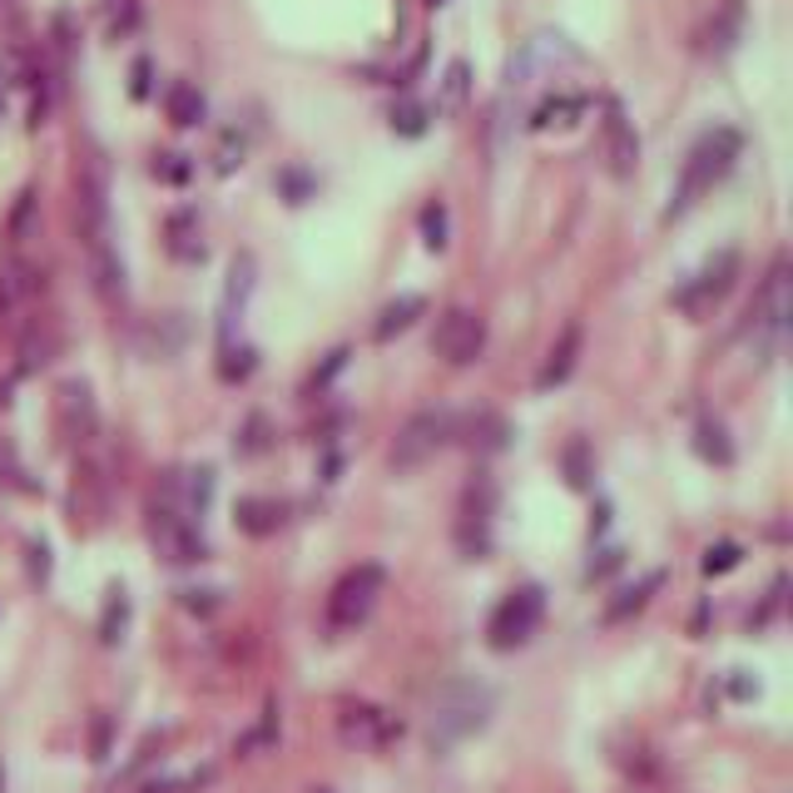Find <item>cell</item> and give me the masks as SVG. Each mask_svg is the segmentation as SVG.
I'll list each match as a JSON object with an SVG mask.
<instances>
[{
	"label": "cell",
	"instance_id": "ba28073f",
	"mask_svg": "<svg viewBox=\"0 0 793 793\" xmlns=\"http://www.w3.org/2000/svg\"><path fill=\"white\" fill-rule=\"evenodd\" d=\"M432 347H436V357H446L452 367L476 362L486 347V317L471 313V307H446L432 333Z\"/></svg>",
	"mask_w": 793,
	"mask_h": 793
},
{
	"label": "cell",
	"instance_id": "ac0fdd59",
	"mask_svg": "<svg viewBox=\"0 0 793 793\" xmlns=\"http://www.w3.org/2000/svg\"><path fill=\"white\" fill-rule=\"evenodd\" d=\"M660 585H664V575H660V571H654V575H644L640 585H630V590H624L620 600H615L610 610H605V620L615 624V620H624V615H630V610H644V605H650V595L660 590Z\"/></svg>",
	"mask_w": 793,
	"mask_h": 793
},
{
	"label": "cell",
	"instance_id": "5b68a950",
	"mask_svg": "<svg viewBox=\"0 0 793 793\" xmlns=\"http://www.w3.org/2000/svg\"><path fill=\"white\" fill-rule=\"evenodd\" d=\"M541 615H545V590L541 585H521V590H511L501 605H496L491 624H486L491 650H521V644L541 630Z\"/></svg>",
	"mask_w": 793,
	"mask_h": 793
},
{
	"label": "cell",
	"instance_id": "484cf974",
	"mask_svg": "<svg viewBox=\"0 0 793 793\" xmlns=\"http://www.w3.org/2000/svg\"><path fill=\"white\" fill-rule=\"evenodd\" d=\"M392 129H402V134H422V129H426L422 109H416V105H406L402 115H392Z\"/></svg>",
	"mask_w": 793,
	"mask_h": 793
},
{
	"label": "cell",
	"instance_id": "ffe728a7",
	"mask_svg": "<svg viewBox=\"0 0 793 793\" xmlns=\"http://www.w3.org/2000/svg\"><path fill=\"white\" fill-rule=\"evenodd\" d=\"M704 35H709L714 55H724V50L734 45V35H739V0H729V6H724V15L709 20V30H704Z\"/></svg>",
	"mask_w": 793,
	"mask_h": 793
},
{
	"label": "cell",
	"instance_id": "603a6c76",
	"mask_svg": "<svg viewBox=\"0 0 793 793\" xmlns=\"http://www.w3.org/2000/svg\"><path fill=\"white\" fill-rule=\"evenodd\" d=\"M743 561V551L734 541H719V545H709L704 551V575H724V571H734V565Z\"/></svg>",
	"mask_w": 793,
	"mask_h": 793
},
{
	"label": "cell",
	"instance_id": "2e32d148",
	"mask_svg": "<svg viewBox=\"0 0 793 793\" xmlns=\"http://www.w3.org/2000/svg\"><path fill=\"white\" fill-rule=\"evenodd\" d=\"M452 436H466V442H471L476 452H501L506 436H511V432H506V422H501L496 412H476L471 422H466V432H452Z\"/></svg>",
	"mask_w": 793,
	"mask_h": 793
},
{
	"label": "cell",
	"instance_id": "4316f807",
	"mask_svg": "<svg viewBox=\"0 0 793 793\" xmlns=\"http://www.w3.org/2000/svg\"><path fill=\"white\" fill-rule=\"evenodd\" d=\"M134 95H149V65H144V59L134 65Z\"/></svg>",
	"mask_w": 793,
	"mask_h": 793
},
{
	"label": "cell",
	"instance_id": "30bf717a",
	"mask_svg": "<svg viewBox=\"0 0 793 793\" xmlns=\"http://www.w3.org/2000/svg\"><path fill=\"white\" fill-rule=\"evenodd\" d=\"M149 535H154L159 555L174 565H194L204 561V535H198V525L188 521L184 511H174V506H154V515H149Z\"/></svg>",
	"mask_w": 793,
	"mask_h": 793
},
{
	"label": "cell",
	"instance_id": "7402d4cb",
	"mask_svg": "<svg viewBox=\"0 0 793 793\" xmlns=\"http://www.w3.org/2000/svg\"><path fill=\"white\" fill-rule=\"evenodd\" d=\"M422 243L436 248V253L446 248V208L442 204H426L422 208Z\"/></svg>",
	"mask_w": 793,
	"mask_h": 793
},
{
	"label": "cell",
	"instance_id": "3957f363",
	"mask_svg": "<svg viewBox=\"0 0 793 793\" xmlns=\"http://www.w3.org/2000/svg\"><path fill=\"white\" fill-rule=\"evenodd\" d=\"M382 590H387V571H382V565H372V561L352 565V571L333 585V595H327V630L347 634V630H357V624H367V615L377 610Z\"/></svg>",
	"mask_w": 793,
	"mask_h": 793
},
{
	"label": "cell",
	"instance_id": "5bb4252c",
	"mask_svg": "<svg viewBox=\"0 0 793 793\" xmlns=\"http://www.w3.org/2000/svg\"><path fill=\"white\" fill-rule=\"evenodd\" d=\"M283 525V506L268 501V496H243L238 501V531L248 535H273Z\"/></svg>",
	"mask_w": 793,
	"mask_h": 793
},
{
	"label": "cell",
	"instance_id": "d6986e66",
	"mask_svg": "<svg viewBox=\"0 0 793 793\" xmlns=\"http://www.w3.org/2000/svg\"><path fill=\"white\" fill-rule=\"evenodd\" d=\"M169 119L174 124H198L204 119V95L194 85H169Z\"/></svg>",
	"mask_w": 793,
	"mask_h": 793
},
{
	"label": "cell",
	"instance_id": "4fadbf2b",
	"mask_svg": "<svg viewBox=\"0 0 793 793\" xmlns=\"http://www.w3.org/2000/svg\"><path fill=\"white\" fill-rule=\"evenodd\" d=\"M580 343H585L580 323H565V327H561V337H555V343H551V352H545L541 372H535V387H541V392H551V387H561L565 377L575 372V357H580Z\"/></svg>",
	"mask_w": 793,
	"mask_h": 793
},
{
	"label": "cell",
	"instance_id": "52a82bcc",
	"mask_svg": "<svg viewBox=\"0 0 793 793\" xmlns=\"http://www.w3.org/2000/svg\"><path fill=\"white\" fill-rule=\"evenodd\" d=\"M749 333H753V343H759V352L769 357L773 347L783 343V327H789V268L783 263H773V273L763 278V287H759V297H753V307H749Z\"/></svg>",
	"mask_w": 793,
	"mask_h": 793
},
{
	"label": "cell",
	"instance_id": "9a60e30c",
	"mask_svg": "<svg viewBox=\"0 0 793 793\" xmlns=\"http://www.w3.org/2000/svg\"><path fill=\"white\" fill-rule=\"evenodd\" d=\"M422 313H426V303H422L416 293H402L397 303H387L382 313H377V327H372V333H377V343H387V337L406 333V327H412Z\"/></svg>",
	"mask_w": 793,
	"mask_h": 793
},
{
	"label": "cell",
	"instance_id": "277c9868",
	"mask_svg": "<svg viewBox=\"0 0 793 793\" xmlns=\"http://www.w3.org/2000/svg\"><path fill=\"white\" fill-rule=\"evenodd\" d=\"M452 432H456V416L452 412H416V416H406V426L397 432L392 452H387V466H392L397 476L416 471V466H426L446 442H452Z\"/></svg>",
	"mask_w": 793,
	"mask_h": 793
},
{
	"label": "cell",
	"instance_id": "8992f818",
	"mask_svg": "<svg viewBox=\"0 0 793 793\" xmlns=\"http://www.w3.org/2000/svg\"><path fill=\"white\" fill-rule=\"evenodd\" d=\"M734 278H739V253H734V248H719V253H709L680 287H674V307L689 313V317H704L734 287Z\"/></svg>",
	"mask_w": 793,
	"mask_h": 793
},
{
	"label": "cell",
	"instance_id": "e0dca14e",
	"mask_svg": "<svg viewBox=\"0 0 793 793\" xmlns=\"http://www.w3.org/2000/svg\"><path fill=\"white\" fill-rule=\"evenodd\" d=\"M585 109V95H551L541 99V109L531 115V129H551V124H571L575 115Z\"/></svg>",
	"mask_w": 793,
	"mask_h": 793
},
{
	"label": "cell",
	"instance_id": "8fae6325",
	"mask_svg": "<svg viewBox=\"0 0 793 793\" xmlns=\"http://www.w3.org/2000/svg\"><path fill=\"white\" fill-rule=\"evenodd\" d=\"M337 734H343V743H352V749H387V743L402 734V724L387 709H377V704L347 699L343 714H337Z\"/></svg>",
	"mask_w": 793,
	"mask_h": 793
},
{
	"label": "cell",
	"instance_id": "d4e9b609",
	"mask_svg": "<svg viewBox=\"0 0 793 793\" xmlns=\"http://www.w3.org/2000/svg\"><path fill=\"white\" fill-rule=\"evenodd\" d=\"M154 174H164L169 184H184V178H188V164H178V154H159V159H154Z\"/></svg>",
	"mask_w": 793,
	"mask_h": 793
},
{
	"label": "cell",
	"instance_id": "7c38bea8",
	"mask_svg": "<svg viewBox=\"0 0 793 793\" xmlns=\"http://www.w3.org/2000/svg\"><path fill=\"white\" fill-rule=\"evenodd\" d=\"M600 149H605V169L615 178H630L640 164V134H634L630 115H624L620 99H605V119H600Z\"/></svg>",
	"mask_w": 793,
	"mask_h": 793
},
{
	"label": "cell",
	"instance_id": "7a4b0ae2",
	"mask_svg": "<svg viewBox=\"0 0 793 793\" xmlns=\"http://www.w3.org/2000/svg\"><path fill=\"white\" fill-rule=\"evenodd\" d=\"M739 154H743L739 129H729V124L709 129V134H704L699 144L689 149V159H684L680 184H674V198H670V208H664V218H684V214H689V208L699 204V198L709 194V188L719 184L724 174H729Z\"/></svg>",
	"mask_w": 793,
	"mask_h": 793
},
{
	"label": "cell",
	"instance_id": "6da1fadb",
	"mask_svg": "<svg viewBox=\"0 0 793 793\" xmlns=\"http://www.w3.org/2000/svg\"><path fill=\"white\" fill-rule=\"evenodd\" d=\"M491 709H496L491 684L471 680V674L446 680L442 689L432 694V709H426V739H432V749L446 753V749H456L461 739L481 734L486 724H491Z\"/></svg>",
	"mask_w": 793,
	"mask_h": 793
},
{
	"label": "cell",
	"instance_id": "9c48e42d",
	"mask_svg": "<svg viewBox=\"0 0 793 793\" xmlns=\"http://www.w3.org/2000/svg\"><path fill=\"white\" fill-rule=\"evenodd\" d=\"M491 506H496V486L486 476H476L466 486V501H461V521H456V545H461L466 561H481L491 551Z\"/></svg>",
	"mask_w": 793,
	"mask_h": 793
},
{
	"label": "cell",
	"instance_id": "cb8c5ba5",
	"mask_svg": "<svg viewBox=\"0 0 793 793\" xmlns=\"http://www.w3.org/2000/svg\"><path fill=\"white\" fill-rule=\"evenodd\" d=\"M466 75H471V69L461 65V59H456L452 69H446V89H442V109H461V99H466Z\"/></svg>",
	"mask_w": 793,
	"mask_h": 793
},
{
	"label": "cell",
	"instance_id": "44dd1931",
	"mask_svg": "<svg viewBox=\"0 0 793 793\" xmlns=\"http://www.w3.org/2000/svg\"><path fill=\"white\" fill-rule=\"evenodd\" d=\"M699 452L709 456V461H719V466L734 461V446L724 442V426H719V422H704V426H699Z\"/></svg>",
	"mask_w": 793,
	"mask_h": 793
}]
</instances>
